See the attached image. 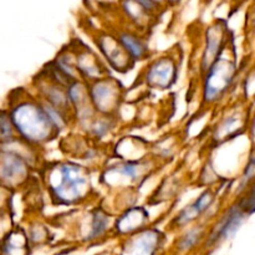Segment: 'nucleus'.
<instances>
[{
    "mask_svg": "<svg viewBox=\"0 0 255 255\" xmlns=\"http://www.w3.org/2000/svg\"><path fill=\"white\" fill-rule=\"evenodd\" d=\"M154 236L144 234L143 237H139L137 242H134L133 246L128 249V255H152L154 251Z\"/></svg>",
    "mask_w": 255,
    "mask_h": 255,
    "instance_id": "20e7f679",
    "label": "nucleus"
},
{
    "mask_svg": "<svg viewBox=\"0 0 255 255\" xmlns=\"http://www.w3.org/2000/svg\"><path fill=\"white\" fill-rule=\"evenodd\" d=\"M61 183L57 187L61 198H76L81 191V186L85 184L84 177L80 174L79 169L75 167H65L61 171Z\"/></svg>",
    "mask_w": 255,
    "mask_h": 255,
    "instance_id": "f03ea898",
    "label": "nucleus"
},
{
    "mask_svg": "<svg viewBox=\"0 0 255 255\" xmlns=\"http://www.w3.org/2000/svg\"><path fill=\"white\" fill-rule=\"evenodd\" d=\"M15 127L20 132H24L25 136H29L34 139H41L44 134H46L49 128V120L42 112L34 107H26V109H19L14 112L12 116Z\"/></svg>",
    "mask_w": 255,
    "mask_h": 255,
    "instance_id": "f257e3e1",
    "label": "nucleus"
},
{
    "mask_svg": "<svg viewBox=\"0 0 255 255\" xmlns=\"http://www.w3.org/2000/svg\"><path fill=\"white\" fill-rule=\"evenodd\" d=\"M12 134V126L10 120L4 112L0 111V142H5L10 139Z\"/></svg>",
    "mask_w": 255,
    "mask_h": 255,
    "instance_id": "423d86ee",
    "label": "nucleus"
},
{
    "mask_svg": "<svg viewBox=\"0 0 255 255\" xmlns=\"http://www.w3.org/2000/svg\"><path fill=\"white\" fill-rule=\"evenodd\" d=\"M121 41L124 44V46L128 50L131 54H133L134 56H139V55L143 52V46H142L141 41L138 39L133 36V35L129 34H124L121 36Z\"/></svg>",
    "mask_w": 255,
    "mask_h": 255,
    "instance_id": "39448f33",
    "label": "nucleus"
},
{
    "mask_svg": "<svg viewBox=\"0 0 255 255\" xmlns=\"http://www.w3.org/2000/svg\"><path fill=\"white\" fill-rule=\"evenodd\" d=\"M106 221H105V217L104 216H97L96 219H95V223H94V228H92V236H99L101 234L102 232L105 231L106 228Z\"/></svg>",
    "mask_w": 255,
    "mask_h": 255,
    "instance_id": "0eeeda50",
    "label": "nucleus"
},
{
    "mask_svg": "<svg viewBox=\"0 0 255 255\" xmlns=\"http://www.w3.org/2000/svg\"><path fill=\"white\" fill-rule=\"evenodd\" d=\"M21 173V161L12 154H0V182H10Z\"/></svg>",
    "mask_w": 255,
    "mask_h": 255,
    "instance_id": "7ed1b4c3",
    "label": "nucleus"
},
{
    "mask_svg": "<svg viewBox=\"0 0 255 255\" xmlns=\"http://www.w3.org/2000/svg\"><path fill=\"white\" fill-rule=\"evenodd\" d=\"M196 241H197V233L196 232H192V233H189L188 236L186 237V239L183 241L182 247H183V248H189L191 246H193V243Z\"/></svg>",
    "mask_w": 255,
    "mask_h": 255,
    "instance_id": "6e6552de",
    "label": "nucleus"
},
{
    "mask_svg": "<svg viewBox=\"0 0 255 255\" xmlns=\"http://www.w3.org/2000/svg\"><path fill=\"white\" fill-rule=\"evenodd\" d=\"M181 1H182V0H166V4L174 6V5H178Z\"/></svg>",
    "mask_w": 255,
    "mask_h": 255,
    "instance_id": "1a4fd4ad",
    "label": "nucleus"
},
{
    "mask_svg": "<svg viewBox=\"0 0 255 255\" xmlns=\"http://www.w3.org/2000/svg\"><path fill=\"white\" fill-rule=\"evenodd\" d=\"M152 1H153L158 7L162 6L163 4H166V0H152Z\"/></svg>",
    "mask_w": 255,
    "mask_h": 255,
    "instance_id": "9d476101",
    "label": "nucleus"
}]
</instances>
